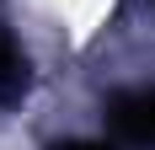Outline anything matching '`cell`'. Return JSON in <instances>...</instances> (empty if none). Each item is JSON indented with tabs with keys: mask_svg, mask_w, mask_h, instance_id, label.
<instances>
[{
	"mask_svg": "<svg viewBox=\"0 0 155 150\" xmlns=\"http://www.w3.org/2000/svg\"><path fill=\"white\" fill-rule=\"evenodd\" d=\"M112 129L128 139V145H150L155 150V91H128L107 107Z\"/></svg>",
	"mask_w": 155,
	"mask_h": 150,
	"instance_id": "cell-1",
	"label": "cell"
},
{
	"mask_svg": "<svg viewBox=\"0 0 155 150\" xmlns=\"http://www.w3.org/2000/svg\"><path fill=\"white\" fill-rule=\"evenodd\" d=\"M54 150H112V145H102V139H64V145H54Z\"/></svg>",
	"mask_w": 155,
	"mask_h": 150,
	"instance_id": "cell-3",
	"label": "cell"
},
{
	"mask_svg": "<svg viewBox=\"0 0 155 150\" xmlns=\"http://www.w3.org/2000/svg\"><path fill=\"white\" fill-rule=\"evenodd\" d=\"M21 91H27V59H21L16 38L0 32V102H16Z\"/></svg>",
	"mask_w": 155,
	"mask_h": 150,
	"instance_id": "cell-2",
	"label": "cell"
}]
</instances>
